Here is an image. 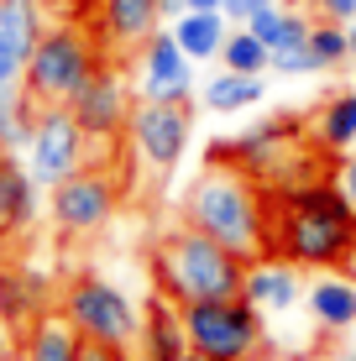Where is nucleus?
<instances>
[{"label": "nucleus", "instance_id": "f257e3e1", "mask_svg": "<svg viewBox=\"0 0 356 361\" xmlns=\"http://www.w3.org/2000/svg\"><path fill=\"white\" fill-rule=\"evenodd\" d=\"M183 226L215 235L241 262L273 257V199L247 163L226 152H210L200 178L183 189Z\"/></svg>", "mask_w": 356, "mask_h": 361}, {"label": "nucleus", "instance_id": "6ab92c4d", "mask_svg": "<svg viewBox=\"0 0 356 361\" xmlns=\"http://www.w3.org/2000/svg\"><path fill=\"white\" fill-rule=\"evenodd\" d=\"M178 37V47L194 58V63H215L226 53V37H231V16L226 11H183V16L168 27Z\"/></svg>", "mask_w": 356, "mask_h": 361}, {"label": "nucleus", "instance_id": "6e6552de", "mask_svg": "<svg viewBox=\"0 0 356 361\" xmlns=\"http://www.w3.org/2000/svg\"><path fill=\"white\" fill-rule=\"evenodd\" d=\"M121 204V189L116 178H110L105 168L84 163L79 173H68L63 183H53V226L58 235H68V241H84V235H100L110 226V215H116Z\"/></svg>", "mask_w": 356, "mask_h": 361}, {"label": "nucleus", "instance_id": "2eb2a0df", "mask_svg": "<svg viewBox=\"0 0 356 361\" xmlns=\"http://www.w3.org/2000/svg\"><path fill=\"white\" fill-rule=\"evenodd\" d=\"M84 335L68 325L63 309H42L27 330H21V361H79Z\"/></svg>", "mask_w": 356, "mask_h": 361}, {"label": "nucleus", "instance_id": "f3484780", "mask_svg": "<svg viewBox=\"0 0 356 361\" xmlns=\"http://www.w3.org/2000/svg\"><path fill=\"white\" fill-rule=\"evenodd\" d=\"M157 21H163V11H157V0H100V32L110 47H142L147 37L157 32Z\"/></svg>", "mask_w": 356, "mask_h": 361}, {"label": "nucleus", "instance_id": "72a5a7b5", "mask_svg": "<svg viewBox=\"0 0 356 361\" xmlns=\"http://www.w3.org/2000/svg\"><path fill=\"white\" fill-rule=\"evenodd\" d=\"M157 11H163V21H178L183 16V0H157Z\"/></svg>", "mask_w": 356, "mask_h": 361}, {"label": "nucleus", "instance_id": "20e7f679", "mask_svg": "<svg viewBox=\"0 0 356 361\" xmlns=\"http://www.w3.org/2000/svg\"><path fill=\"white\" fill-rule=\"evenodd\" d=\"M183 309V330H189L194 356L204 361H257L267 345L262 330V309L247 293L231 298H200V304H178Z\"/></svg>", "mask_w": 356, "mask_h": 361}, {"label": "nucleus", "instance_id": "393cba45", "mask_svg": "<svg viewBox=\"0 0 356 361\" xmlns=\"http://www.w3.org/2000/svg\"><path fill=\"white\" fill-rule=\"evenodd\" d=\"M220 68H236V73H262V68H273V47H267L252 27H231V37H226V53H220Z\"/></svg>", "mask_w": 356, "mask_h": 361}, {"label": "nucleus", "instance_id": "c9c22d12", "mask_svg": "<svg viewBox=\"0 0 356 361\" xmlns=\"http://www.w3.org/2000/svg\"><path fill=\"white\" fill-rule=\"evenodd\" d=\"M183 11H220V0H183Z\"/></svg>", "mask_w": 356, "mask_h": 361}, {"label": "nucleus", "instance_id": "c85d7f7f", "mask_svg": "<svg viewBox=\"0 0 356 361\" xmlns=\"http://www.w3.org/2000/svg\"><path fill=\"white\" fill-rule=\"evenodd\" d=\"M330 178H336L340 199H346L351 215H356V147H351V152H340V163H336V173H330Z\"/></svg>", "mask_w": 356, "mask_h": 361}, {"label": "nucleus", "instance_id": "f03ea898", "mask_svg": "<svg viewBox=\"0 0 356 361\" xmlns=\"http://www.w3.org/2000/svg\"><path fill=\"white\" fill-rule=\"evenodd\" d=\"M267 199H273V257H288L304 272H330L351 262L356 215L340 199L336 178H314Z\"/></svg>", "mask_w": 356, "mask_h": 361}, {"label": "nucleus", "instance_id": "58836bf2", "mask_svg": "<svg viewBox=\"0 0 356 361\" xmlns=\"http://www.w3.org/2000/svg\"><path fill=\"white\" fill-rule=\"evenodd\" d=\"M346 272H351V278H356V246H351V262H346Z\"/></svg>", "mask_w": 356, "mask_h": 361}, {"label": "nucleus", "instance_id": "f8f14e48", "mask_svg": "<svg viewBox=\"0 0 356 361\" xmlns=\"http://www.w3.org/2000/svg\"><path fill=\"white\" fill-rule=\"evenodd\" d=\"M304 267H293L288 257H262L257 267H247V283H241V293L252 298L262 314H293V309L304 304V283H299Z\"/></svg>", "mask_w": 356, "mask_h": 361}, {"label": "nucleus", "instance_id": "aec40b11", "mask_svg": "<svg viewBox=\"0 0 356 361\" xmlns=\"http://www.w3.org/2000/svg\"><path fill=\"white\" fill-rule=\"evenodd\" d=\"M299 131H304V121H293V116H273V121H262V126L241 131L231 147H215V152L236 157V163H247V168H262L273 152H283L288 142H299Z\"/></svg>", "mask_w": 356, "mask_h": 361}, {"label": "nucleus", "instance_id": "7c9ffc66", "mask_svg": "<svg viewBox=\"0 0 356 361\" xmlns=\"http://www.w3.org/2000/svg\"><path fill=\"white\" fill-rule=\"evenodd\" d=\"M314 11H320L325 21H340V27L356 21V0H314Z\"/></svg>", "mask_w": 356, "mask_h": 361}, {"label": "nucleus", "instance_id": "4468645a", "mask_svg": "<svg viewBox=\"0 0 356 361\" xmlns=\"http://www.w3.org/2000/svg\"><path fill=\"white\" fill-rule=\"evenodd\" d=\"M37 220V178L16 152H0V241L27 235Z\"/></svg>", "mask_w": 356, "mask_h": 361}, {"label": "nucleus", "instance_id": "f704fd0d", "mask_svg": "<svg viewBox=\"0 0 356 361\" xmlns=\"http://www.w3.org/2000/svg\"><path fill=\"white\" fill-rule=\"evenodd\" d=\"M16 345H11V325H6V314H0V356H11Z\"/></svg>", "mask_w": 356, "mask_h": 361}, {"label": "nucleus", "instance_id": "a19ab883", "mask_svg": "<svg viewBox=\"0 0 356 361\" xmlns=\"http://www.w3.org/2000/svg\"><path fill=\"white\" fill-rule=\"evenodd\" d=\"M189 361H204V356H189Z\"/></svg>", "mask_w": 356, "mask_h": 361}, {"label": "nucleus", "instance_id": "1a4fd4ad", "mask_svg": "<svg viewBox=\"0 0 356 361\" xmlns=\"http://www.w3.org/2000/svg\"><path fill=\"white\" fill-rule=\"evenodd\" d=\"M90 163V131L73 121L68 105H42L37 110V131L27 142V168L42 189L63 183L68 173H79Z\"/></svg>", "mask_w": 356, "mask_h": 361}, {"label": "nucleus", "instance_id": "ea45409f", "mask_svg": "<svg viewBox=\"0 0 356 361\" xmlns=\"http://www.w3.org/2000/svg\"><path fill=\"white\" fill-rule=\"evenodd\" d=\"M0 361H21V351H11V356H0Z\"/></svg>", "mask_w": 356, "mask_h": 361}, {"label": "nucleus", "instance_id": "4be33fe9", "mask_svg": "<svg viewBox=\"0 0 356 361\" xmlns=\"http://www.w3.org/2000/svg\"><path fill=\"white\" fill-rule=\"evenodd\" d=\"M42 309H47L42 278H32V272H21V267H0V314H6V325L27 330Z\"/></svg>", "mask_w": 356, "mask_h": 361}, {"label": "nucleus", "instance_id": "423d86ee", "mask_svg": "<svg viewBox=\"0 0 356 361\" xmlns=\"http://www.w3.org/2000/svg\"><path fill=\"white\" fill-rule=\"evenodd\" d=\"M58 309L68 314V325L79 330L84 341H105V345L131 351V345H137V335H142L137 304H131L116 283H105V278H73Z\"/></svg>", "mask_w": 356, "mask_h": 361}, {"label": "nucleus", "instance_id": "39448f33", "mask_svg": "<svg viewBox=\"0 0 356 361\" xmlns=\"http://www.w3.org/2000/svg\"><path fill=\"white\" fill-rule=\"evenodd\" d=\"M100 68V53H94L90 32L84 27H47L42 42L32 47L27 58V73H21V90L37 110L42 105H68L84 84L94 79Z\"/></svg>", "mask_w": 356, "mask_h": 361}, {"label": "nucleus", "instance_id": "9b49d317", "mask_svg": "<svg viewBox=\"0 0 356 361\" xmlns=\"http://www.w3.org/2000/svg\"><path fill=\"white\" fill-rule=\"evenodd\" d=\"M137 53V99H194V58L173 32H152Z\"/></svg>", "mask_w": 356, "mask_h": 361}, {"label": "nucleus", "instance_id": "9d476101", "mask_svg": "<svg viewBox=\"0 0 356 361\" xmlns=\"http://www.w3.org/2000/svg\"><path fill=\"white\" fill-rule=\"evenodd\" d=\"M68 110H73V121L90 131V142H116V136L131 126L137 99H131L126 73L110 68V63H100V68H94V79L68 99Z\"/></svg>", "mask_w": 356, "mask_h": 361}, {"label": "nucleus", "instance_id": "cd10ccee", "mask_svg": "<svg viewBox=\"0 0 356 361\" xmlns=\"http://www.w3.org/2000/svg\"><path fill=\"white\" fill-rule=\"evenodd\" d=\"M283 16H288V6H278V0H267V6H262V11H257V16L247 21V27H252L257 37H262L267 47H273V42H278V32H283Z\"/></svg>", "mask_w": 356, "mask_h": 361}, {"label": "nucleus", "instance_id": "c756f323", "mask_svg": "<svg viewBox=\"0 0 356 361\" xmlns=\"http://www.w3.org/2000/svg\"><path fill=\"white\" fill-rule=\"evenodd\" d=\"M21 73H27V58H21L16 42L0 32V84H21Z\"/></svg>", "mask_w": 356, "mask_h": 361}, {"label": "nucleus", "instance_id": "e433bc0d", "mask_svg": "<svg viewBox=\"0 0 356 361\" xmlns=\"http://www.w3.org/2000/svg\"><path fill=\"white\" fill-rule=\"evenodd\" d=\"M346 42H351V63H356V21H346Z\"/></svg>", "mask_w": 356, "mask_h": 361}, {"label": "nucleus", "instance_id": "4c0bfd02", "mask_svg": "<svg viewBox=\"0 0 356 361\" xmlns=\"http://www.w3.org/2000/svg\"><path fill=\"white\" fill-rule=\"evenodd\" d=\"M336 361H356V345H346V351H336Z\"/></svg>", "mask_w": 356, "mask_h": 361}, {"label": "nucleus", "instance_id": "5701e85b", "mask_svg": "<svg viewBox=\"0 0 356 361\" xmlns=\"http://www.w3.org/2000/svg\"><path fill=\"white\" fill-rule=\"evenodd\" d=\"M37 131V105L21 84H0V152H27Z\"/></svg>", "mask_w": 356, "mask_h": 361}, {"label": "nucleus", "instance_id": "ddd939ff", "mask_svg": "<svg viewBox=\"0 0 356 361\" xmlns=\"http://www.w3.org/2000/svg\"><path fill=\"white\" fill-rule=\"evenodd\" d=\"M137 351L142 361H189L194 345H189V330H183V309L173 298L157 293L142 314V335H137Z\"/></svg>", "mask_w": 356, "mask_h": 361}, {"label": "nucleus", "instance_id": "a878e982", "mask_svg": "<svg viewBox=\"0 0 356 361\" xmlns=\"http://www.w3.org/2000/svg\"><path fill=\"white\" fill-rule=\"evenodd\" d=\"M309 47H314V58H320V68H340V63H351V42H346V27L340 21H314V32H309Z\"/></svg>", "mask_w": 356, "mask_h": 361}, {"label": "nucleus", "instance_id": "0eeeda50", "mask_svg": "<svg viewBox=\"0 0 356 361\" xmlns=\"http://www.w3.org/2000/svg\"><path fill=\"white\" fill-rule=\"evenodd\" d=\"M194 136V99H137L126 142L152 173H173Z\"/></svg>", "mask_w": 356, "mask_h": 361}, {"label": "nucleus", "instance_id": "473e14b6", "mask_svg": "<svg viewBox=\"0 0 356 361\" xmlns=\"http://www.w3.org/2000/svg\"><path fill=\"white\" fill-rule=\"evenodd\" d=\"M79 361H126V351H121V345H105V341H84Z\"/></svg>", "mask_w": 356, "mask_h": 361}, {"label": "nucleus", "instance_id": "2f4dec72", "mask_svg": "<svg viewBox=\"0 0 356 361\" xmlns=\"http://www.w3.org/2000/svg\"><path fill=\"white\" fill-rule=\"evenodd\" d=\"M262 6H267V0H220V11H226V16L236 21V27H247V21H252Z\"/></svg>", "mask_w": 356, "mask_h": 361}, {"label": "nucleus", "instance_id": "dca6fc26", "mask_svg": "<svg viewBox=\"0 0 356 361\" xmlns=\"http://www.w3.org/2000/svg\"><path fill=\"white\" fill-rule=\"evenodd\" d=\"M304 304H309L314 325L325 335H346L356 325V283L340 278V272H320L309 283V293H304Z\"/></svg>", "mask_w": 356, "mask_h": 361}, {"label": "nucleus", "instance_id": "412c9836", "mask_svg": "<svg viewBox=\"0 0 356 361\" xmlns=\"http://www.w3.org/2000/svg\"><path fill=\"white\" fill-rule=\"evenodd\" d=\"M267 94L262 73H236V68H220L215 79H204V110H215V116H241V110H252L257 99Z\"/></svg>", "mask_w": 356, "mask_h": 361}, {"label": "nucleus", "instance_id": "a211bd4d", "mask_svg": "<svg viewBox=\"0 0 356 361\" xmlns=\"http://www.w3.org/2000/svg\"><path fill=\"white\" fill-rule=\"evenodd\" d=\"M309 142L320 147L325 157H340L356 147V90L330 94L320 110L309 116Z\"/></svg>", "mask_w": 356, "mask_h": 361}, {"label": "nucleus", "instance_id": "bb28decb", "mask_svg": "<svg viewBox=\"0 0 356 361\" xmlns=\"http://www.w3.org/2000/svg\"><path fill=\"white\" fill-rule=\"evenodd\" d=\"M273 68L283 73V79H304V73H325L309 42H293V47H273Z\"/></svg>", "mask_w": 356, "mask_h": 361}, {"label": "nucleus", "instance_id": "b1692460", "mask_svg": "<svg viewBox=\"0 0 356 361\" xmlns=\"http://www.w3.org/2000/svg\"><path fill=\"white\" fill-rule=\"evenodd\" d=\"M0 32L16 42L21 58H32V47L42 42V6L37 0H0Z\"/></svg>", "mask_w": 356, "mask_h": 361}, {"label": "nucleus", "instance_id": "7ed1b4c3", "mask_svg": "<svg viewBox=\"0 0 356 361\" xmlns=\"http://www.w3.org/2000/svg\"><path fill=\"white\" fill-rule=\"evenodd\" d=\"M152 283L173 304H200V298H231L247 283V262L215 235L178 226L152 246Z\"/></svg>", "mask_w": 356, "mask_h": 361}]
</instances>
